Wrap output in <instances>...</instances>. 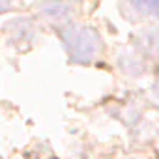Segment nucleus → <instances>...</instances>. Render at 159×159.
Segmentation results:
<instances>
[{
    "mask_svg": "<svg viewBox=\"0 0 159 159\" xmlns=\"http://www.w3.org/2000/svg\"><path fill=\"white\" fill-rule=\"evenodd\" d=\"M137 49L144 52L146 56H157L159 54V26L146 28L137 38Z\"/></svg>",
    "mask_w": 159,
    "mask_h": 159,
    "instance_id": "20e7f679",
    "label": "nucleus"
},
{
    "mask_svg": "<svg viewBox=\"0 0 159 159\" xmlns=\"http://www.w3.org/2000/svg\"><path fill=\"white\" fill-rule=\"evenodd\" d=\"M60 39L71 58L77 64H90L94 62L101 51L103 41L96 28L86 25H67L60 28Z\"/></svg>",
    "mask_w": 159,
    "mask_h": 159,
    "instance_id": "f257e3e1",
    "label": "nucleus"
},
{
    "mask_svg": "<svg viewBox=\"0 0 159 159\" xmlns=\"http://www.w3.org/2000/svg\"><path fill=\"white\" fill-rule=\"evenodd\" d=\"M120 10L125 19L135 23L159 21V0H122Z\"/></svg>",
    "mask_w": 159,
    "mask_h": 159,
    "instance_id": "7ed1b4c3",
    "label": "nucleus"
},
{
    "mask_svg": "<svg viewBox=\"0 0 159 159\" xmlns=\"http://www.w3.org/2000/svg\"><path fill=\"white\" fill-rule=\"evenodd\" d=\"M19 6V0H0V13L13 11Z\"/></svg>",
    "mask_w": 159,
    "mask_h": 159,
    "instance_id": "39448f33",
    "label": "nucleus"
},
{
    "mask_svg": "<svg viewBox=\"0 0 159 159\" xmlns=\"http://www.w3.org/2000/svg\"><path fill=\"white\" fill-rule=\"evenodd\" d=\"M77 2L75 0H41L38 4V13L52 23V25H66L71 21V17L77 11Z\"/></svg>",
    "mask_w": 159,
    "mask_h": 159,
    "instance_id": "f03ea898",
    "label": "nucleus"
},
{
    "mask_svg": "<svg viewBox=\"0 0 159 159\" xmlns=\"http://www.w3.org/2000/svg\"><path fill=\"white\" fill-rule=\"evenodd\" d=\"M152 101L155 103V107H159V81L153 84V88H152Z\"/></svg>",
    "mask_w": 159,
    "mask_h": 159,
    "instance_id": "423d86ee",
    "label": "nucleus"
}]
</instances>
